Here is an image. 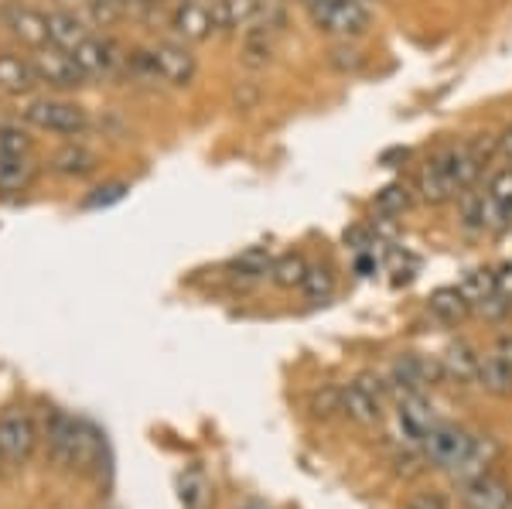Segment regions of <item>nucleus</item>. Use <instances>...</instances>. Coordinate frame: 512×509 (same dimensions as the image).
<instances>
[{"label":"nucleus","instance_id":"1","mask_svg":"<svg viewBox=\"0 0 512 509\" xmlns=\"http://www.w3.org/2000/svg\"><path fill=\"white\" fill-rule=\"evenodd\" d=\"M21 123L48 137H62V141H79L93 130L89 110L69 96H28L21 103Z\"/></svg>","mask_w":512,"mask_h":509},{"label":"nucleus","instance_id":"2","mask_svg":"<svg viewBox=\"0 0 512 509\" xmlns=\"http://www.w3.org/2000/svg\"><path fill=\"white\" fill-rule=\"evenodd\" d=\"M134 65L140 76H147L151 82H164L171 89H185L192 86L198 76V59L192 55V48L185 41H154V45L140 48L134 55Z\"/></svg>","mask_w":512,"mask_h":509},{"label":"nucleus","instance_id":"3","mask_svg":"<svg viewBox=\"0 0 512 509\" xmlns=\"http://www.w3.org/2000/svg\"><path fill=\"white\" fill-rule=\"evenodd\" d=\"M308 18L321 35L335 41H355L373 28V11L362 0H311Z\"/></svg>","mask_w":512,"mask_h":509},{"label":"nucleus","instance_id":"4","mask_svg":"<svg viewBox=\"0 0 512 509\" xmlns=\"http://www.w3.org/2000/svg\"><path fill=\"white\" fill-rule=\"evenodd\" d=\"M342 393V417L362 424V428H376L386 417V380L373 373H362L349 383H338Z\"/></svg>","mask_w":512,"mask_h":509},{"label":"nucleus","instance_id":"5","mask_svg":"<svg viewBox=\"0 0 512 509\" xmlns=\"http://www.w3.org/2000/svg\"><path fill=\"white\" fill-rule=\"evenodd\" d=\"M414 195L427 205H444L454 202L461 195L458 171H454V147H437L434 154H427L424 164L417 171Z\"/></svg>","mask_w":512,"mask_h":509},{"label":"nucleus","instance_id":"6","mask_svg":"<svg viewBox=\"0 0 512 509\" xmlns=\"http://www.w3.org/2000/svg\"><path fill=\"white\" fill-rule=\"evenodd\" d=\"M41 441V431L31 417V410L24 407H11L0 414V455H4L7 465H24L31 455H35Z\"/></svg>","mask_w":512,"mask_h":509},{"label":"nucleus","instance_id":"7","mask_svg":"<svg viewBox=\"0 0 512 509\" xmlns=\"http://www.w3.org/2000/svg\"><path fill=\"white\" fill-rule=\"evenodd\" d=\"M0 28L18 41L21 48H28V52L52 45V38H48V14L41 7L21 4V0H7L0 7Z\"/></svg>","mask_w":512,"mask_h":509},{"label":"nucleus","instance_id":"8","mask_svg":"<svg viewBox=\"0 0 512 509\" xmlns=\"http://www.w3.org/2000/svg\"><path fill=\"white\" fill-rule=\"evenodd\" d=\"M472 438H475V434H468L465 428H458V424L437 421L434 428L424 434V441H420V455H424V462L431 465V469L451 472L454 465L465 458Z\"/></svg>","mask_w":512,"mask_h":509},{"label":"nucleus","instance_id":"9","mask_svg":"<svg viewBox=\"0 0 512 509\" xmlns=\"http://www.w3.org/2000/svg\"><path fill=\"white\" fill-rule=\"evenodd\" d=\"M31 62H35V72H38V82L45 89H55V93H72V89H82L86 86V72L79 69L76 59H72L65 48H55V45H45L38 52H28Z\"/></svg>","mask_w":512,"mask_h":509},{"label":"nucleus","instance_id":"10","mask_svg":"<svg viewBox=\"0 0 512 509\" xmlns=\"http://www.w3.org/2000/svg\"><path fill=\"white\" fill-rule=\"evenodd\" d=\"M69 55L76 59L79 69L86 72V79H113V76H120L123 65H127V55H123V48L117 41L96 35V31L86 41H79Z\"/></svg>","mask_w":512,"mask_h":509},{"label":"nucleus","instance_id":"11","mask_svg":"<svg viewBox=\"0 0 512 509\" xmlns=\"http://www.w3.org/2000/svg\"><path fill=\"white\" fill-rule=\"evenodd\" d=\"M171 31L185 45H198L216 35V21H212V0H178L175 14H171Z\"/></svg>","mask_w":512,"mask_h":509},{"label":"nucleus","instance_id":"12","mask_svg":"<svg viewBox=\"0 0 512 509\" xmlns=\"http://www.w3.org/2000/svg\"><path fill=\"white\" fill-rule=\"evenodd\" d=\"M461 509H512V486L495 472L468 479L458 486Z\"/></svg>","mask_w":512,"mask_h":509},{"label":"nucleus","instance_id":"13","mask_svg":"<svg viewBox=\"0 0 512 509\" xmlns=\"http://www.w3.org/2000/svg\"><path fill=\"white\" fill-rule=\"evenodd\" d=\"M38 89H41V82H38V72H35L31 55L0 48V93L28 100V96H35Z\"/></svg>","mask_w":512,"mask_h":509},{"label":"nucleus","instance_id":"14","mask_svg":"<svg viewBox=\"0 0 512 509\" xmlns=\"http://www.w3.org/2000/svg\"><path fill=\"white\" fill-rule=\"evenodd\" d=\"M434 424H437V414H434V407L427 404L424 393H403V397H396V428H400L407 445L420 448L424 434L431 431Z\"/></svg>","mask_w":512,"mask_h":509},{"label":"nucleus","instance_id":"15","mask_svg":"<svg viewBox=\"0 0 512 509\" xmlns=\"http://www.w3.org/2000/svg\"><path fill=\"white\" fill-rule=\"evenodd\" d=\"M441 369H444V380L458 383V387H478V380H482V352L472 342L454 339L441 352Z\"/></svg>","mask_w":512,"mask_h":509},{"label":"nucleus","instance_id":"16","mask_svg":"<svg viewBox=\"0 0 512 509\" xmlns=\"http://www.w3.org/2000/svg\"><path fill=\"white\" fill-rule=\"evenodd\" d=\"M76 434H79V417L65 414V410H52L48 424L41 431L48 445V458H52L59 469H72V451H76Z\"/></svg>","mask_w":512,"mask_h":509},{"label":"nucleus","instance_id":"17","mask_svg":"<svg viewBox=\"0 0 512 509\" xmlns=\"http://www.w3.org/2000/svg\"><path fill=\"white\" fill-rule=\"evenodd\" d=\"M263 11V0H212L216 35H246Z\"/></svg>","mask_w":512,"mask_h":509},{"label":"nucleus","instance_id":"18","mask_svg":"<svg viewBox=\"0 0 512 509\" xmlns=\"http://www.w3.org/2000/svg\"><path fill=\"white\" fill-rule=\"evenodd\" d=\"M495 458H499V441H495L492 434H475L472 445H468V451H465V458L451 469V479L458 482V486L468 479H478V475L492 472Z\"/></svg>","mask_w":512,"mask_h":509},{"label":"nucleus","instance_id":"19","mask_svg":"<svg viewBox=\"0 0 512 509\" xmlns=\"http://www.w3.org/2000/svg\"><path fill=\"white\" fill-rule=\"evenodd\" d=\"M45 14H48V38H52L55 48H65V52H72L79 41H86L89 35H93V24H89L76 11H62V7H52V11H45Z\"/></svg>","mask_w":512,"mask_h":509},{"label":"nucleus","instance_id":"20","mask_svg":"<svg viewBox=\"0 0 512 509\" xmlns=\"http://www.w3.org/2000/svg\"><path fill=\"white\" fill-rule=\"evenodd\" d=\"M427 311H431L441 325H461L468 315H472V301L465 298V291H461L458 284L437 287L431 298H427Z\"/></svg>","mask_w":512,"mask_h":509},{"label":"nucleus","instance_id":"21","mask_svg":"<svg viewBox=\"0 0 512 509\" xmlns=\"http://www.w3.org/2000/svg\"><path fill=\"white\" fill-rule=\"evenodd\" d=\"M96 168H99V158L79 141H69L62 151H55V158H52V171L62 178H89Z\"/></svg>","mask_w":512,"mask_h":509},{"label":"nucleus","instance_id":"22","mask_svg":"<svg viewBox=\"0 0 512 509\" xmlns=\"http://www.w3.org/2000/svg\"><path fill=\"white\" fill-rule=\"evenodd\" d=\"M178 499L181 509H212V482L202 465H188L178 475Z\"/></svg>","mask_w":512,"mask_h":509},{"label":"nucleus","instance_id":"23","mask_svg":"<svg viewBox=\"0 0 512 509\" xmlns=\"http://www.w3.org/2000/svg\"><path fill=\"white\" fill-rule=\"evenodd\" d=\"M35 158H0V195H21L35 185Z\"/></svg>","mask_w":512,"mask_h":509},{"label":"nucleus","instance_id":"24","mask_svg":"<svg viewBox=\"0 0 512 509\" xmlns=\"http://www.w3.org/2000/svg\"><path fill=\"white\" fill-rule=\"evenodd\" d=\"M270 264H274V257H270L267 250H260V246H253V250L239 253V257L229 264V274H233L236 284H256V281H267L270 277Z\"/></svg>","mask_w":512,"mask_h":509},{"label":"nucleus","instance_id":"25","mask_svg":"<svg viewBox=\"0 0 512 509\" xmlns=\"http://www.w3.org/2000/svg\"><path fill=\"white\" fill-rule=\"evenodd\" d=\"M99 455H103V438L89 421H79L76 451H72V472H96Z\"/></svg>","mask_w":512,"mask_h":509},{"label":"nucleus","instance_id":"26","mask_svg":"<svg viewBox=\"0 0 512 509\" xmlns=\"http://www.w3.org/2000/svg\"><path fill=\"white\" fill-rule=\"evenodd\" d=\"M0 158H35V137L28 123L0 120Z\"/></svg>","mask_w":512,"mask_h":509},{"label":"nucleus","instance_id":"27","mask_svg":"<svg viewBox=\"0 0 512 509\" xmlns=\"http://www.w3.org/2000/svg\"><path fill=\"white\" fill-rule=\"evenodd\" d=\"M478 387L495 393V397H512V366L499 352L482 356V380H478Z\"/></svg>","mask_w":512,"mask_h":509},{"label":"nucleus","instance_id":"28","mask_svg":"<svg viewBox=\"0 0 512 509\" xmlns=\"http://www.w3.org/2000/svg\"><path fill=\"white\" fill-rule=\"evenodd\" d=\"M301 291H304V298H308L311 305H325V301H332V294H335V270H332V264H308V274H304Z\"/></svg>","mask_w":512,"mask_h":509},{"label":"nucleus","instance_id":"29","mask_svg":"<svg viewBox=\"0 0 512 509\" xmlns=\"http://www.w3.org/2000/svg\"><path fill=\"white\" fill-rule=\"evenodd\" d=\"M304 274H308V260H304L301 253H284V257H274L267 281L284 287V291H291V287L304 284Z\"/></svg>","mask_w":512,"mask_h":509},{"label":"nucleus","instance_id":"30","mask_svg":"<svg viewBox=\"0 0 512 509\" xmlns=\"http://www.w3.org/2000/svg\"><path fill=\"white\" fill-rule=\"evenodd\" d=\"M417 195H414V188H407L403 182H396V185H386L383 192L376 195V212L379 216H403V212L410 209V202H414Z\"/></svg>","mask_w":512,"mask_h":509},{"label":"nucleus","instance_id":"31","mask_svg":"<svg viewBox=\"0 0 512 509\" xmlns=\"http://www.w3.org/2000/svg\"><path fill=\"white\" fill-rule=\"evenodd\" d=\"M458 287L465 291V298L472 301V311H475V305H482L485 298H492L495 294V270H485V267L472 270V274H468Z\"/></svg>","mask_w":512,"mask_h":509},{"label":"nucleus","instance_id":"32","mask_svg":"<svg viewBox=\"0 0 512 509\" xmlns=\"http://www.w3.org/2000/svg\"><path fill=\"white\" fill-rule=\"evenodd\" d=\"M311 414H315L318 421H332V417L342 414V393H338V387L318 390L315 397H311Z\"/></svg>","mask_w":512,"mask_h":509},{"label":"nucleus","instance_id":"33","mask_svg":"<svg viewBox=\"0 0 512 509\" xmlns=\"http://www.w3.org/2000/svg\"><path fill=\"white\" fill-rule=\"evenodd\" d=\"M328 62H332L335 69H342V72H355L366 59H362V52L352 45V41H338V45L332 48V55H328Z\"/></svg>","mask_w":512,"mask_h":509},{"label":"nucleus","instance_id":"34","mask_svg":"<svg viewBox=\"0 0 512 509\" xmlns=\"http://www.w3.org/2000/svg\"><path fill=\"white\" fill-rule=\"evenodd\" d=\"M123 195H127V185L123 182H110V185H99L96 188V195H89L86 202V209H99V205H110V202H120Z\"/></svg>","mask_w":512,"mask_h":509},{"label":"nucleus","instance_id":"35","mask_svg":"<svg viewBox=\"0 0 512 509\" xmlns=\"http://www.w3.org/2000/svg\"><path fill=\"white\" fill-rule=\"evenodd\" d=\"M403 509H451V503L444 499V492L424 489V492H414V496L403 503Z\"/></svg>","mask_w":512,"mask_h":509},{"label":"nucleus","instance_id":"36","mask_svg":"<svg viewBox=\"0 0 512 509\" xmlns=\"http://www.w3.org/2000/svg\"><path fill=\"white\" fill-rule=\"evenodd\" d=\"M495 161H502V168H512V127L495 134Z\"/></svg>","mask_w":512,"mask_h":509},{"label":"nucleus","instance_id":"37","mask_svg":"<svg viewBox=\"0 0 512 509\" xmlns=\"http://www.w3.org/2000/svg\"><path fill=\"white\" fill-rule=\"evenodd\" d=\"M495 294L506 298L512 305V264H502L499 270H495Z\"/></svg>","mask_w":512,"mask_h":509},{"label":"nucleus","instance_id":"38","mask_svg":"<svg viewBox=\"0 0 512 509\" xmlns=\"http://www.w3.org/2000/svg\"><path fill=\"white\" fill-rule=\"evenodd\" d=\"M55 7H62V11H76V14L86 18L89 7H93V0H55Z\"/></svg>","mask_w":512,"mask_h":509},{"label":"nucleus","instance_id":"39","mask_svg":"<svg viewBox=\"0 0 512 509\" xmlns=\"http://www.w3.org/2000/svg\"><path fill=\"white\" fill-rule=\"evenodd\" d=\"M127 4H137V7H158L161 0H127Z\"/></svg>","mask_w":512,"mask_h":509},{"label":"nucleus","instance_id":"40","mask_svg":"<svg viewBox=\"0 0 512 509\" xmlns=\"http://www.w3.org/2000/svg\"><path fill=\"white\" fill-rule=\"evenodd\" d=\"M239 509H270V506H263V503H246V506H239Z\"/></svg>","mask_w":512,"mask_h":509},{"label":"nucleus","instance_id":"41","mask_svg":"<svg viewBox=\"0 0 512 509\" xmlns=\"http://www.w3.org/2000/svg\"><path fill=\"white\" fill-rule=\"evenodd\" d=\"M4 465H7V462H4V455H0V475H4Z\"/></svg>","mask_w":512,"mask_h":509}]
</instances>
